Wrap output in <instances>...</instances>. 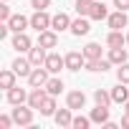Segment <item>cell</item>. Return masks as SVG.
<instances>
[{"instance_id":"obj_23","label":"cell","mask_w":129,"mask_h":129,"mask_svg":"<svg viewBox=\"0 0 129 129\" xmlns=\"http://www.w3.org/2000/svg\"><path fill=\"white\" fill-rule=\"evenodd\" d=\"M15 79H18V74L13 71V69H3V71H0V89H13L15 86Z\"/></svg>"},{"instance_id":"obj_32","label":"cell","mask_w":129,"mask_h":129,"mask_svg":"<svg viewBox=\"0 0 129 129\" xmlns=\"http://www.w3.org/2000/svg\"><path fill=\"white\" fill-rule=\"evenodd\" d=\"M10 5H8V0H3V5H0V20H3V23H8L10 20Z\"/></svg>"},{"instance_id":"obj_7","label":"cell","mask_w":129,"mask_h":129,"mask_svg":"<svg viewBox=\"0 0 129 129\" xmlns=\"http://www.w3.org/2000/svg\"><path fill=\"white\" fill-rule=\"evenodd\" d=\"M43 66H46L51 74H61V69H66V56H58V53H53V51H51Z\"/></svg>"},{"instance_id":"obj_16","label":"cell","mask_w":129,"mask_h":129,"mask_svg":"<svg viewBox=\"0 0 129 129\" xmlns=\"http://www.w3.org/2000/svg\"><path fill=\"white\" fill-rule=\"evenodd\" d=\"M28 58H30L33 66H43L46 58H48V48H43V46L38 43V46H33V48L28 51Z\"/></svg>"},{"instance_id":"obj_12","label":"cell","mask_w":129,"mask_h":129,"mask_svg":"<svg viewBox=\"0 0 129 129\" xmlns=\"http://www.w3.org/2000/svg\"><path fill=\"white\" fill-rule=\"evenodd\" d=\"M53 121H56V126H71L74 124V109L71 106H66V109H58L56 114H53Z\"/></svg>"},{"instance_id":"obj_14","label":"cell","mask_w":129,"mask_h":129,"mask_svg":"<svg viewBox=\"0 0 129 129\" xmlns=\"http://www.w3.org/2000/svg\"><path fill=\"white\" fill-rule=\"evenodd\" d=\"M38 43H41L43 48H48V51H51V48H56V46H58V33H56L53 28L41 30V33H38Z\"/></svg>"},{"instance_id":"obj_35","label":"cell","mask_w":129,"mask_h":129,"mask_svg":"<svg viewBox=\"0 0 129 129\" xmlns=\"http://www.w3.org/2000/svg\"><path fill=\"white\" fill-rule=\"evenodd\" d=\"M114 8L116 10H129V0H114Z\"/></svg>"},{"instance_id":"obj_1","label":"cell","mask_w":129,"mask_h":129,"mask_svg":"<svg viewBox=\"0 0 129 129\" xmlns=\"http://www.w3.org/2000/svg\"><path fill=\"white\" fill-rule=\"evenodd\" d=\"M33 106H25V104H18L10 114H13V121L15 126H33Z\"/></svg>"},{"instance_id":"obj_9","label":"cell","mask_w":129,"mask_h":129,"mask_svg":"<svg viewBox=\"0 0 129 129\" xmlns=\"http://www.w3.org/2000/svg\"><path fill=\"white\" fill-rule=\"evenodd\" d=\"M91 18H86V15H79L76 20H71V33L76 36V38H81V36H86L89 30H91V23H89Z\"/></svg>"},{"instance_id":"obj_37","label":"cell","mask_w":129,"mask_h":129,"mask_svg":"<svg viewBox=\"0 0 129 129\" xmlns=\"http://www.w3.org/2000/svg\"><path fill=\"white\" fill-rule=\"evenodd\" d=\"M121 126L129 129V111H124V116H121Z\"/></svg>"},{"instance_id":"obj_13","label":"cell","mask_w":129,"mask_h":129,"mask_svg":"<svg viewBox=\"0 0 129 129\" xmlns=\"http://www.w3.org/2000/svg\"><path fill=\"white\" fill-rule=\"evenodd\" d=\"M8 25H10L13 33H23L25 28H30V18H25V15H20V13H13L10 20H8Z\"/></svg>"},{"instance_id":"obj_24","label":"cell","mask_w":129,"mask_h":129,"mask_svg":"<svg viewBox=\"0 0 129 129\" xmlns=\"http://www.w3.org/2000/svg\"><path fill=\"white\" fill-rule=\"evenodd\" d=\"M106 46H109V48H119V46H126V36H124L121 30H111V33L106 36Z\"/></svg>"},{"instance_id":"obj_25","label":"cell","mask_w":129,"mask_h":129,"mask_svg":"<svg viewBox=\"0 0 129 129\" xmlns=\"http://www.w3.org/2000/svg\"><path fill=\"white\" fill-rule=\"evenodd\" d=\"M38 111H41V116H53V114L58 111V106H56V96H51V94H48V99L43 101V106H41Z\"/></svg>"},{"instance_id":"obj_4","label":"cell","mask_w":129,"mask_h":129,"mask_svg":"<svg viewBox=\"0 0 129 129\" xmlns=\"http://www.w3.org/2000/svg\"><path fill=\"white\" fill-rule=\"evenodd\" d=\"M51 20H53V15H48L46 10H36V13L30 15V28H36L38 33H41V30H48V28H51Z\"/></svg>"},{"instance_id":"obj_30","label":"cell","mask_w":129,"mask_h":129,"mask_svg":"<svg viewBox=\"0 0 129 129\" xmlns=\"http://www.w3.org/2000/svg\"><path fill=\"white\" fill-rule=\"evenodd\" d=\"M94 121H91V116H84V114H79V116H74V129H89Z\"/></svg>"},{"instance_id":"obj_8","label":"cell","mask_w":129,"mask_h":129,"mask_svg":"<svg viewBox=\"0 0 129 129\" xmlns=\"http://www.w3.org/2000/svg\"><path fill=\"white\" fill-rule=\"evenodd\" d=\"M5 99H8V104H13V106H18V104H28V91L20 89V86H13V89L5 91Z\"/></svg>"},{"instance_id":"obj_21","label":"cell","mask_w":129,"mask_h":129,"mask_svg":"<svg viewBox=\"0 0 129 129\" xmlns=\"http://www.w3.org/2000/svg\"><path fill=\"white\" fill-rule=\"evenodd\" d=\"M114 66H121V63H126V58H129V51L124 48V46H119V48H109V56H106Z\"/></svg>"},{"instance_id":"obj_26","label":"cell","mask_w":129,"mask_h":129,"mask_svg":"<svg viewBox=\"0 0 129 129\" xmlns=\"http://www.w3.org/2000/svg\"><path fill=\"white\" fill-rule=\"evenodd\" d=\"M84 56H86V61L101 58V46H99V43H86V46H84Z\"/></svg>"},{"instance_id":"obj_33","label":"cell","mask_w":129,"mask_h":129,"mask_svg":"<svg viewBox=\"0 0 129 129\" xmlns=\"http://www.w3.org/2000/svg\"><path fill=\"white\" fill-rule=\"evenodd\" d=\"M30 8L33 10H46V8H51V0H30Z\"/></svg>"},{"instance_id":"obj_28","label":"cell","mask_w":129,"mask_h":129,"mask_svg":"<svg viewBox=\"0 0 129 129\" xmlns=\"http://www.w3.org/2000/svg\"><path fill=\"white\" fill-rule=\"evenodd\" d=\"M94 101L101 104V106L114 104V101H111V91H106V89H96V91H94Z\"/></svg>"},{"instance_id":"obj_29","label":"cell","mask_w":129,"mask_h":129,"mask_svg":"<svg viewBox=\"0 0 129 129\" xmlns=\"http://www.w3.org/2000/svg\"><path fill=\"white\" fill-rule=\"evenodd\" d=\"M91 5H94V0H76V5H74V8H76V13H79V15H86V18H89Z\"/></svg>"},{"instance_id":"obj_11","label":"cell","mask_w":129,"mask_h":129,"mask_svg":"<svg viewBox=\"0 0 129 129\" xmlns=\"http://www.w3.org/2000/svg\"><path fill=\"white\" fill-rule=\"evenodd\" d=\"M66 106H71L74 111L84 109V106H86V94H84V91H79V89L69 91V96H66Z\"/></svg>"},{"instance_id":"obj_36","label":"cell","mask_w":129,"mask_h":129,"mask_svg":"<svg viewBox=\"0 0 129 129\" xmlns=\"http://www.w3.org/2000/svg\"><path fill=\"white\" fill-rule=\"evenodd\" d=\"M8 33H10V25H8V23H3V25H0V41L8 38Z\"/></svg>"},{"instance_id":"obj_6","label":"cell","mask_w":129,"mask_h":129,"mask_svg":"<svg viewBox=\"0 0 129 129\" xmlns=\"http://www.w3.org/2000/svg\"><path fill=\"white\" fill-rule=\"evenodd\" d=\"M10 69H13L18 76L28 79V76H30V71H33V63H30V58H28V56H25V58H23V56H18V58L10 63Z\"/></svg>"},{"instance_id":"obj_27","label":"cell","mask_w":129,"mask_h":129,"mask_svg":"<svg viewBox=\"0 0 129 129\" xmlns=\"http://www.w3.org/2000/svg\"><path fill=\"white\" fill-rule=\"evenodd\" d=\"M46 91H48L51 96H58V94L63 91V81H61L58 76H53V79H48V84H46Z\"/></svg>"},{"instance_id":"obj_19","label":"cell","mask_w":129,"mask_h":129,"mask_svg":"<svg viewBox=\"0 0 129 129\" xmlns=\"http://www.w3.org/2000/svg\"><path fill=\"white\" fill-rule=\"evenodd\" d=\"M51 28H53L56 33L71 30V18H69L66 13H56V15H53V20H51Z\"/></svg>"},{"instance_id":"obj_38","label":"cell","mask_w":129,"mask_h":129,"mask_svg":"<svg viewBox=\"0 0 129 129\" xmlns=\"http://www.w3.org/2000/svg\"><path fill=\"white\" fill-rule=\"evenodd\" d=\"M124 111H129V101H126V104H124Z\"/></svg>"},{"instance_id":"obj_22","label":"cell","mask_w":129,"mask_h":129,"mask_svg":"<svg viewBox=\"0 0 129 129\" xmlns=\"http://www.w3.org/2000/svg\"><path fill=\"white\" fill-rule=\"evenodd\" d=\"M91 121L94 124H106L109 121V106H101V104H96L94 109H91Z\"/></svg>"},{"instance_id":"obj_31","label":"cell","mask_w":129,"mask_h":129,"mask_svg":"<svg viewBox=\"0 0 129 129\" xmlns=\"http://www.w3.org/2000/svg\"><path fill=\"white\" fill-rule=\"evenodd\" d=\"M116 81L129 84V61H126V63H121V66H116Z\"/></svg>"},{"instance_id":"obj_15","label":"cell","mask_w":129,"mask_h":129,"mask_svg":"<svg viewBox=\"0 0 129 129\" xmlns=\"http://www.w3.org/2000/svg\"><path fill=\"white\" fill-rule=\"evenodd\" d=\"M48 99V91H46V86H41V89H33L30 94H28V106H33L36 111L43 106V101Z\"/></svg>"},{"instance_id":"obj_17","label":"cell","mask_w":129,"mask_h":129,"mask_svg":"<svg viewBox=\"0 0 129 129\" xmlns=\"http://www.w3.org/2000/svg\"><path fill=\"white\" fill-rule=\"evenodd\" d=\"M114 66V63L109 61V58H96V61H86V71H91V74H106L109 69Z\"/></svg>"},{"instance_id":"obj_39","label":"cell","mask_w":129,"mask_h":129,"mask_svg":"<svg viewBox=\"0 0 129 129\" xmlns=\"http://www.w3.org/2000/svg\"><path fill=\"white\" fill-rule=\"evenodd\" d=\"M126 46H129V33H126Z\"/></svg>"},{"instance_id":"obj_10","label":"cell","mask_w":129,"mask_h":129,"mask_svg":"<svg viewBox=\"0 0 129 129\" xmlns=\"http://www.w3.org/2000/svg\"><path fill=\"white\" fill-rule=\"evenodd\" d=\"M13 48L18 51V53H28L30 48H33V41H30V36L23 30V33H15L13 36Z\"/></svg>"},{"instance_id":"obj_5","label":"cell","mask_w":129,"mask_h":129,"mask_svg":"<svg viewBox=\"0 0 129 129\" xmlns=\"http://www.w3.org/2000/svg\"><path fill=\"white\" fill-rule=\"evenodd\" d=\"M106 23H109L111 30H121V28L129 25V15H126V10H114V13H109Z\"/></svg>"},{"instance_id":"obj_34","label":"cell","mask_w":129,"mask_h":129,"mask_svg":"<svg viewBox=\"0 0 129 129\" xmlns=\"http://www.w3.org/2000/svg\"><path fill=\"white\" fill-rule=\"evenodd\" d=\"M15 121H13V114L8 116V114H3V116H0V129H10Z\"/></svg>"},{"instance_id":"obj_40","label":"cell","mask_w":129,"mask_h":129,"mask_svg":"<svg viewBox=\"0 0 129 129\" xmlns=\"http://www.w3.org/2000/svg\"><path fill=\"white\" fill-rule=\"evenodd\" d=\"M8 3H10V0H8Z\"/></svg>"},{"instance_id":"obj_18","label":"cell","mask_w":129,"mask_h":129,"mask_svg":"<svg viewBox=\"0 0 129 129\" xmlns=\"http://www.w3.org/2000/svg\"><path fill=\"white\" fill-rule=\"evenodd\" d=\"M111 101L114 104H126L129 101V84H116L114 89H111Z\"/></svg>"},{"instance_id":"obj_3","label":"cell","mask_w":129,"mask_h":129,"mask_svg":"<svg viewBox=\"0 0 129 129\" xmlns=\"http://www.w3.org/2000/svg\"><path fill=\"white\" fill-rule=\"evenodd\" d=\"M66 69L69 71H81V69H86V56H84V51H69L66 53Z\"/></svg>"},{"instance_id":"obj_2","label":"cell","mask_w":129,"mask_h":129,"mask_svg":"<svg viewBox=\"0 0 129 129\" xmlns=\"http://www.w3.org/2000/svg\"><path fill=\"white\" fill-rule=\"evenodd\" d=\"M48 69L46 66H33V71H30V76H28V84H30V89H41V86H46L48 84Z\"/></svg>"},{"instance_id":"obj_20","label":"cell","mask_w":129,"mask_h":129,"mask_svg":"<svg viewBox=\"0 0 129 129\" xmlns=\"http://www.w3.org/2000/svg\"><path fill=\"white\" fill-rule=\"evenodd\" d=\"M89 18H91V20H106V18H109V8L104 5V0H94Z\"/></svg>"}]
</instances>
